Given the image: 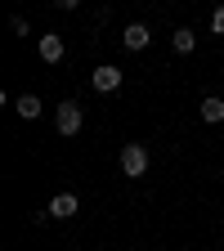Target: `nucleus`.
<instances>
[{"instance_id": "10", "label": "nucleus", "mask_w": 224, "mask_h": 251, "mask_svg": "<svg viewBox=\"0 0 224 251\" xmlns=\"http://www.w3.org/2000/svg\"><path fill=\"white\" fill-rule=\"evenodd\" d=\"M211 31H215V36H224V5L211 14Z\"/></svg>"}, {"instance_id": "1", "label": "nucleus", "mask_w": 224, "mask_h": 251, "mask_svg": "<svg viewBox=\"0 0 224 251\" xmlns=\"http://www.w3.org/2000/svg\"><path fill=\"white\" fill-rule=\"evenodd\" d=\"M54 126H58V135L63 139H72V135H81V126H85V117H81V103H58V112H54Z\"/></svg>"}, {"instance_id": "4", "label": "nucleus", "mask_w": 224, "mask_h": 251, "mask_svg": "<svg viewBox=\"0 0 224 251\" xmlns=\"http://www.w3.org/2000/svg\"><path fill=\"white\" fill-rule=\"evenodd\" d=\"M54 220H72L76 211H81V202H76V193H58V198H50V206H45Z\"/></svg>"}, {"instance_id": "9", "label": "nucleus", "mask_w": 224, "mask_h": 251, "mask_svg": "<svg viewBox=\"0 0 224 251\" xmlns=\"http://www.w3.org/2000/svg\"><path fill=\"white\" fill-rule=\"evenodd\" d=\"M202 121H224V99H202Z\"/></svg>"}, {"instance_id": "8", "label": "nucleus", "mask_w": 224, "mask_h": 251, "mask_svg": "<svg viewBox=\"0 0 224 251\" xmlns=\"http://www.w3.org/2000/svg\"><path fill=\"white\" fill-rule=\"evenodd\" d=\"M171 45H175L179 54H193V45H198V31H193V27H179L175 36H171Z\"/></svg>"}, {"instance_id": "3", "label": "nucleus", "mask_w": 224, "mask_h": 251, "mask_svg": "<svg viewBox=\"0 0 224 251\" xmlns=\"http://www.w3.org/2000/svg\"><path fill=\"white\" fill-rule=\"evenodd\" d=\"M90 85L99 90V94H112V90H121V68H112V63H103V68H94Z\"/></svg>"}, {"instance_id": "7", "label": "nucleus", "mask_w": 224, "mask_h": 251, "mask_svg": "<svg viewBox=\"0 0 224 251\" xmlns=\"http://www.w3.org/2000/svg\"><path fill=\"white\" fill-rule=\"evenodd\" d=\"M14 112L23 121H36L41 117V99H36V94H23V99H14Z\"/></svg>"}, {"instance_id": "11", "label": "nucleus", "mask_w": 224, "mask_h": 251, "mask_svg": "<svg viewBox=\"0 0 224 251\" xmlns=\"http://www.w3.org/2000/svg\"><path fill=\"white\" fill-rule=\"evenodd\" d=\"M54 5H58V9H76L81 0H54Z\"/></svg>"}, {"instance_id": "6", "label": "nucleus", "mask_w": 224, "mask_h": 251, "mask_svg": "<svg viewBox=\"0 0 224 251\" xmlns=\"http://www.w3.org/2000/svg\"><path fill=\"white\" fill-rule=\"evenodd\" d=\"M63 50H68V45H63L58 31H45V36H41V58H45V63H58V58H63Z\"/></svg>"}, {"instance_id": "2", "label": "nucleus", "mask_w": 224, "mask_h": 251, "mask_svg": "<svg viewBox=\"0 0 224 251\" xmlns=\"http://www.w3.org/2000/svg\"><path fill=\"white\" fill-rule=\"evenodd\" d=\"M121 171L130 175V179H139L148 171V148L144 144H121Z\"/></svg>"}, {"instance_id": "5", "label": "nucleus", "mask_w": 224, "mask_h": 251, "mask_svg": "<svg viewBox=\"0 0 224 251\" xmlns=\"http://www.w3.org/2000/svg\"><path fill=\"white\" fill-rule=\"evenodd\" d=\"M148 41H152V31H148L144 23H130V27H125V36H121V45L130 50V54H135V50H144Z\"/></svg>"}]
</instances>
